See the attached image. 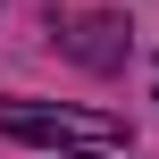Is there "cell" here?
I'll use <instances>...</instances> for the list:
<instances>
[{"instance_id": "1", "label": "cell", "mask_w": 159, "mask_h": 159, "mask_svg": "<svg viewBox=\"0 0 159 159\" xmlns=\"http://www.w3.org/2000/svg\"><path fill=\"white\" fill-rule=\"evenodd\" d=\"M0 134L17 143H84V151H117L126 126L101 109H59V101H0Z\"/></svg>"}]
</instances>
